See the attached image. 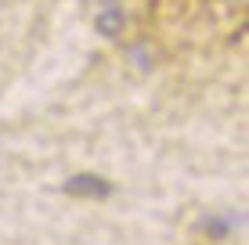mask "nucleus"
I'll return each mask as SVG.
<instances>
[{"instance_id":"1","label":"nucleus","mask_w":249,"mask_h":245,"mask_svg":"<svg viewBox=\"0 0 249 245\" xmlns=\"http://www.w3.org/2000/svg\"><path fill=\"white\" fill-rule=\"evenodd\" d=\"M246 7L235 0H148V25L170 47H210L238 40Z\"/></svg>"},{"instance_id":"2","label":"nucleus","mask_w":249,"mask_h":245,"mask_svg":"<svg viewBox=\"0 0 249 245\" xmlns=\"http://www.w3.org/2000/svg\"><path fill=\"white\" fill-rule=\"evenodd\" d=\"M65 191L69 195H80V198H105L112 191V184L94 177V173H80V177H69L65 180Z\"/></svg>"},{"instance_id":"3","label":"nucleus","mask_w":249,"mask_h":245,"mask_svg":"<svg viewBox=\"0 0 249 245\" xmlns=\"http://www.w3.org/2000/svg\"><path fill=\"white\" fill-rule=\"evenodd\" d=\"M119 22H123V18H119L116 11L101 15V33H108V36H116V33H119Z\"/></svg>"}]
</instances>
